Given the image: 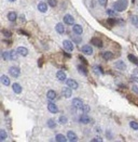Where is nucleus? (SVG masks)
<instances>
[{
  "mask_svg": "<svg viewBox=\"0 0 138 142\" xmlns=\"http://www.w3.org/2000/svg\"><path fill=\"white\" fill-rule=\"evenodd\" d=\"M63 46H64V48L69 52H71L72 50H73V45H72V42L70 40H64Z\"/></svg>",
  "mask_w": 138,
  "mask_h": 142,
  "instance_id": "nucleus-4",
  "label": "nucleus"
},
{
  "mask_svg": "<svg viewBox=\"0 0 138 142\" xmlns=\"http://www.w3.org/2000/svg\"><path fill=\"white\" fill-rule=\"evenodd\" d=\"M82 52H83L84 54H87V55H91L92 53H93V49H92L91 46H88V45H85L82 47Z\"/></svg>",
  "mask_w": 138,
  "mask_h": 142,
  "instance_id": "nucleus-6",
  "label": "nucleus"
},
{
  "mask_svg": "<svg viewBox=\"0 0 138 142\" xmlns=\"http://www.w3.org/2000/svg\"><path fill=\"white\" fill-rule=\"evenodd\" d=\"M16 18H17V15H16L15 12H10L8 14V19H9V21H11V22H14Z\"/></svg>",
  "mask_w": 138,
  "mask_h": 142,
  "instance_id": "nucleus-24",
  "label": "nucleus"
},
{
  "mask_svg": "<svg viewBox=\"0 0 138 142\" xmlns=\"http://www.w3.org/2000/svg\"><path fill=\"white\" fill-rule=\"evenodd\" d=\"M47 95H48V99L49 100H55L57 97H56V92H55L54 90H49L48 91V93H47Z\"/></svg>",
  "mask_w": 138,
  "mask_h": 142,
  "instance_id": "nucleus-14",
  "label": "nucleus"
},
{
  "mask_svg": "<svg viewBox=\"0 0 138 142\" xmlns=\"http://www.w3.org/2000/svg\"><path fill=\"white\" fill-rule=\"evenodd\" d=\"M130 126L132 127L134 130H138V123H136V121H131Z\"/></svg>",
  "mask_w": 138,
  "mask_h": 142,
  "instance_id": "nucleus-30",
  "label": "nucleus"
},
{
  "mask_svg": "<svg viewBox=\"0 0 138 142\" xmlns=\"http://www.w3.org/2000/svg\"><path fill=\"white\" fill-rule=\"evenodd\" d=\"M62 93H63V95L65 98H70L72 95V91H71V88L69 87H64L63 90H62Z\"/></svg>",
  "mask_w": 138,
  "mask_h": 142,
  "instance_id": "nucleus-5",
  "label": "nucleus"
},
{
  "mask_svg": "<svg viewBox=\"0 0 138 142\" xmlns=\"http://www.w3.org/2000/svg\"><path fill=\"white\" fill-rule=\"evenodd\" d=\"M2 33H3V34H4V36H5V37H10V36H11V33H10V32H8V31H5V29H3V31H2Z\"/></svg>",
  "mask_w": 138,
  "mask_h": 142,
  "instance_id": "nucleus-38",
  "label": "nucleus"
},
{
  "mask_svg": "<svg viewBox=\"0 0 138 142\" xmlns=\"http://www.w3.org/2000/svg\"><path fill=\"white\" fill-rule=\"evenodd\" d=\"M72 104H73L74 107L80 108V110H82V107H83V105H84L81 99H78V98H75V99H73V100H72Z\"/></svg>",
  "mask_w": 138,
  "mask_h": 142,
  "instance_id": "nucleus-3",
  "label": "nucleus"
},
{
  "mask_svg": "<svg viewBox=\"0 0 138 142\" xmlns=\"http://www.w3.org/2000/svg\"><path fill=\"white\" fill-rule=\"evenodd\" d=\"M116 67H118L119 70H122V71H124L126 68V65H125V63L124 62H122V61H119V62H117L116 63Z\"/></svg>",
  "mask_w": 138,
  "mask_h": 142,
  "instance_id": "nucleus-22",
  "label": "nucleus"
},
{
  "mask_svg": "<svg viewBox=\"0 0 138 142\" xmlns=\"http://www.w3.org/2000/svg\"><path fill=\"white\" fill-rule=\"evenodd\" d=\"M107 13H108V15L109 16H111V18H117V12L116 11H113V10H108L107 11Z\"/></svg>",
  "mask_w": 138,
  "mask_h": 142,
  "instance_id": "nucleus-31",
  "label": "nucleus"
},
{
  "mask_svg": "<svg viewBox=\"0 0 138 142\" xmlns=\"http://www.w3.org/2000/svg\"><path fill=\"white\" fill-rule=\"evenodd\" d=\"M92 44L94 46H96V47H98V48L103 47V41H101L99 38H93L92 39Z\"/></svg>",
  "mask_w": 138,
  "mask_h": 142,
  "instance_id": "nucleus-15",
  "label": "nucleus"
},
{
  "mask_svg": "<svg viewBox=\"0 0 138 142\" xmlns=\"http://www.w3.org/2000/svg\"><path fill=\"white\" fill-rule=\"evenodd\" d=\"M6 139V132H5V130H0V140L1 141H4Z\"/></svg>",
  "mask_w": 138,
  "mask_h": 142,
  "instance_id": "nucleus-29",
  "label": "nucleus"
},
{
  "mask_svg": "<svg viewBox=\"0 0 138 142\" xmlns=\"http://www.w3.org/2000/svg\"><path fill=\"white\" fill-rule=\"evenodd\" d=\"M9 73H10V75H11L12 77H17V76H19V74H21V71H19L18 67L12 66V67L9 68Z\"/></svg>",
  "mask_w": 138,
  "mask_h": 142,
  "instance_id": "nucleus-2",
  "label": "nucleus"
},
{
  "mask_svg": "<svg viewBox=\"0 0 138 142\" xmlns=\"http://www.w3.org/2000/svg\"><path fill=\"white\" fill-rule=\"evenodd\" d=\"M103 57H104V59L106 61H109V60H111V59L113 58V54H112V52L107 51V52H104V53H103Z\"/></svg>",
  "mask_w": 138,
  "mask_h": 142,
  "instance_id": "nucleus-21",
  "label": "nucleus"
},
{
  "mask_svg": "<svg viewBox=\"0 0 138 142\" xmlns=\"http://www.w3.org/2000/svg\"><path fill=\"white\" fill-rule=\"evenodd\" d=\"M0 80H1V82L4 86H9L10 85V79L8 76H5V75H2L1 77H0Z\"/></svg>",
  "mask_w": 138,
  "mask_h": 142,
  "instance_id": "nucleus-20",
  "label": "nucleus"
},
{
  "mask_svg": "<svg viewBox=\"0 0 138 142\" xmlns=\"http://www.w3.org/2000/svg\"><path fill=\"white\" fill-rule=\"evenodd\" d=\"M73 32H74V34H77V35H81L82 33H83V28H82L81 25L75 24V25H73Z\"/></svg>",
  "mask_w": 138,
  "mask_h": 142,
  "instance_id": "nucleus-13",
  "label": "nucleus"
},
{
  "mask_svg": "<svg viewBox=\"0 0 138 142\" xmlns=\"http://www.w3.org/2000/svg\"><path fill=\"white\" fill-rule=\"evenodd\" d=\"M127 58H129V60L131 62H133L134 64H137L138 65V59L135 57V55H133V54H129L127 55Z\"/></svg>",
  "mask_w": 138,
  "mask_h": 142,
  "instance_id": "nucleus-27",
  "label": "nucleus"
},
{
  "mask_svg": "<svg viewBox=\"0 0 138 142\" xmlns=\"http://www.w3.org/2000/svg\"><path fill=\"white\" fill-rule=\"evenodd\" d=\"M80 121L82 124H88L91 121V118L86 116V114H84V115H81L80 116Z\"/></svg>",
  "mask_w": 138,
  "mask_h": 142,
  "instance_id": "nucleus-17",
  "label": "nucleus"
},
{
  "mask_svg": "<svg viewBox=\"0 0 138 142\" xmlns=\"http://www.w3.org/2000/svg\"><path fill=\"white\" fill-rule=\"evenodd\" d=\"M98 2H99V3H100L101 6H104V5H106L107 0H98Z\"/></svg>",
  "mask_w": 138,
  "mask_h": 142,
  "instance_id": "nucleus-40",
  "label": "nucleus"
},
{
  "mask_svg": "<svg viewBox=\"0 0 138 142\" xmlns=\"http://www.w3.org/2000/svg\"><path fill=\"white\" fill-rule=\"evenodd\" d=\"M38 9H39V11L40 12H47V10H48V5L45 2H40L38 5Z\"/></svg>",
  "mask_w": 138,
  "mask_h": 142,
  "instance_id": "nucleus-16",
  "label": "nucleus"
},
{
  "mask_svg": "<svg viewBox=\"0 0 138 142\" xmlns=\"http://www.w3.org/2000/svg\"><path fill=\"white\" fill-rule=\"evenodd\" d=\"M64 22L66 23L67 25H72L74 23V19L72 18L71 15L67 14V15H65V18H64Z\"/></svg>",
  "mask_w": 138,
  "mask_h": 142,
  "instance_id": "nucleus-9",
  "label": "nucleus"
},
{
  "mask_svg": "<svg viewBox=\"0 0 138 142\" xmlns=\"http://www.w3.org/2000/svg\"><path fill=\"white\" fill-rule=\"evenodd\" d=\"M55 29H56V32L58 33V34H64V32H65V27H64V25L62 24V23H58V24L56 25V27H55Z\"/></svg>",
  "mask_w": 138,
  "mask_h": 142,
  "instance_id": "nucleus-19",
  "label": "nucleus"
},
{
  "mask_svg": "<svg viewBox=\"0 0 138 142\" xmlns=\"http://www.w3.org/2000/svg\"><path fill=\"white\" fill-rule=\"evenodd\" d=\"M92 141H98V142H101V141H103V140H101L100 138H95V139H93V140H92Z\"/></svg>",
  "mask_w": 138,
  "mask_h": 142,
  "instance_id": "nucleus-42",
  "label": "nucleus"
},
{
  "mask_svg": "<svg viewBox=\"0 0 138 142\" xmlns=\"http://www.w3.org/2000/svg\"><path fill=\"white\" fill-rule=\"evenodd\" d=\"M78 71L80 72L81 74H83V75L87 74V70H86V67H85L84 65H78Z\"/></svg>",
  "mask_w": 138,
  "mask_h": 142,
  "instance_id": "nucleus-25",
  "label": "nucleus"
},
{
  "mask_svg": "<svg viewBox=\"0 0 138 142\" xmlns=\"http://www.w3.org/2000/svg\"><path fill=\"white\" fill-rule=\"evenodd\" d=\"M49 5L51 7H56L57 6V0H49Z\"/></svg>",
  "mask_w": 138,
  "mask_h": 142,
  "instance_id": "nucleus-35",
  "label": "nucleus"
},
{
  "mask_svg": "<svg viewBox=\"0 0 138 142\" xmlns=\"http://www.w3.org/2000/svg\"><path fill=\"white\" fill-rule=\"evenodd\" d=\"M17 51H14V50H12V51H10V60H12V61H14L17 59Z\"/></svg>",
  "mask_w": 138,
  "mask_h": 142,
  "instance_id": "nucleus-26",
  "label": "nucleus"
},
{
  "mask_svg": "<svg viewBox=\"0 0 138 142\" xmlns=\"http://www.w3.org/2000/svg\"><path fill=\"white\" fill-rule=\"evenodd\" d=\"M10 1H15V0H10Z\"/></svg>",
  "mask_w": 138,
  "mask_h": 142,
  "instance_id": "nucleus-43",
  "label": "nucleus"
},
{
  "mask_svg": "<svg viewBox=\"0 0 138 142\" xmlns=\"http://www.w3.org/2000/svg\"><path fill=\"white\" fill-rule=\"evenodd\" d=\"M56 77L58 80H61V81L66 80V74H65V72H63V71H58L56 73Z\"/></svg>",
  "mask_w": 138,
  "mask_h": 142,
  "instance_id": "nucleus-12",
  "label": "nucleus"
},
{
  "mask_svg": "<svg viewBox=\"0 0 138 142\" xmlns=\"http://www.w3.org/2000/svg\"><path fill=\"white\" fill-rule=\"evenodd\" d=\"M66 84L69 88H71V89H77L79 87V85H78V82L73 80V79H68V80H66Z\"/></svg>",
  "mask_w": 138,
  "mask_h": 142,
  "instance_id": "nucleus-7",
  "label": "nucleus"
},
{
  "mask_svg": "<svg viewBox=\"0 0 138 142\" xmlns=\"http://www.w3.org/2000/svg\"><path fill=\"white\" fill-rule=\"evenodd\" d=\"M60 123H61V124H66V123H67V117L61 116V117H60Z\"/></svg>",
  "mask_w": 138,
  "mask_h": 142,
  "instance_id": "nucleus-36",
  "label": "nucleus"
},
{
  "mask_svg": "<svg viewBox=\"0 0 138 142\" xmlns=\"http://www.w3.org/2000/svg\"><path fill=\"white\" fill-rule=\"evenodd\" d=\"M101 68L99 67V66H96V67H94V72H97V73H99V74H103V71H100Z\"/></svg>",
  "mask_w": 138,
  "mask_h": 142,
  "instance_id": "nucleus-37",
  "label": "nucleus"
},
{
  "mask_svg": "<svg viewBox=\"0 0 138 142\" xmlns=\"http://www.w3.org/2000/svg\"><path fill=\"white\" fill-rule=\"evenodd\" d=\"M133 90H134V92H136V93L138 94V87L137 86H133Z\"/></svg>",
  "mask_w": 138,
  "mask_h": 142,
  "instance_id": "nucleus-41",
  "label": "nucleus"
},
{
  "mask_svg": "<svg viewBox=\"0 0 138 142\" xmlns=\"http://www.w3.org/2000/svg\"><path fill=\"white\" fill-rule=\"evenodd\" d=\"M126 7H127V1L126 0H119V1H117L113 5V9L118 12H122L126 9Z\"/></svg>",
  "mask_w": 138,
  "mask_h": 142,
  "instance_id": "nucleus-1",
  "label": "nucleus"
},
{
  "mask_svg": "<svg viewBox=\"0 0 138 142\" xmlns=\"http://www.w3.org/2000/svg\"><path fill=\"white\" fill-rule=\"evenodd\" d=\"M16 51H17V53L19 55H22V57H26V55L28 54V50L26 48H24V47H18Z\"/></svg>",
  "mask_w": 138,
  "mask_h": 142,
  "instance_id": "nucleus-11",
  "label": "nucleus"
},
{
  "mask_svg": "<svg viewBox=\"0 0 138 142\" xmlns=\"http://www.w3.org/2000/svg\"><path fill=\"white\" fill-rule=\"evenodd\" d=\"M71 37H72V39L74 40V42H77V44H79V42H81V37H79V36H77V34H75V35H72Z\"/></svg>",
  "mask_w": 138,
  "mask_h": 142,
  "instance_id": "nucleus-33",
  "label": "nucleus"
},
{
  "mask_svg": "<svg viewBox=\"0 0 138 142\" xmlns=\"http://www.w3.org/2000/svg\"><path fill=\"white\" fill-rule=\"evenodd\" d=\"M2 58L4 60H10V52H2Z\"/></svg>",
  "mask_w": 138,
  "mask_h": 142,
  "instance_id": "nucleus-34",
  "label": "nucleus"
},
{
  "mask_svg": "<svg viewBox=\"0 0 138 142\" xmlns=\"http://www.w3.org/2000/svg\"><path fill=\"white\" fill-rule=\"evenodd\" d=\"M48 126L50 128H54L55 126H56V124H55V120L54 119H50L48 121Z\"/></svg>",
  "mask_w": 138,
  "mask_h": 142,
  "instance_id": "nucleus-32",
  "label": "nucleus"
},
{
  "mask_svg": "<svg viewBox=\"0 0 138 142\" xmlns=\"http://www.w3.org/2000/svg\"><path fill=\"white\" fill-rule=\"evenodd\" d=\"M131 22H132V24H134L136 27H138V16L133 15L132 18H131Z\"/></svg>",
  "mask_w": 138,
  "mask_h": 142,
  "instance_id": "nucleus-28",
  "label": "nucleus"
},
{
  "mask_svg": "<svg viewBox=\"0 0 138 142\" xmlns=\"http://www.w3.org/2000/svg\"><path fill=\"white\" fill-rule=\"evenodd\" d=\"M67 138H68V140L69 141H77L78 140V137H77V134H75L73 131H68V133H67Z\"/></svg>",
  "mask_w": 138,
  "mask_h": 142,
  "instance_id": "nucleus-10",
  "label": "nucleus"
},
{
  "mask_svg": "<svg viewBox=\"0 0 138 142\" xmlns=\"http://www.w3.org/2000/svg\"><path fill=\"white\" fill-rule=\"evenodd\" d=\"M55 140H56L57 142H66V141H67L66 137L63 136V134H56V137H55Z\"/></svg>",
  "mask_w": 138,
  "mask_h": 142,
  "instance_id": "nucleus-23",
  "label": "nucleus"
},
{
  "mask_svg": "<svg viewBox=\"0 0 138 142\" xmlns=\"http://www.w3.org/2000/svg\"><path fill=\"white\" fill-rule=\"evenodd\" d=\"M82 110H83L84 113H87V112L90 111V107H88L87 105H83V107H82Z\"/></svg>",
  "mask_w": 138,
  "mask_h": 142,
  "instance_id": "nucleus-39",
  "label": "nucleus"
},
{
  "mask_svg": "<svg viewBox=\"0 0 138 142\" xmlns=\"http://www.w3.org/2000/svg\"><path fill=\"white\" fill-rule=\"evenodd\" d=\"M48 110L50 111L52 114H56L57 112H58V108H57V106H56V104L52 103V102L48 104Z\"/></svg>",
  "mask_w": 138,
  "mask_h": 142,
  "instance_id": "nucleus-8",
  "label": "nucleus"
},
{
  "mask_svg": "<svg viewBox=\"0 0 138 142\" xmlns=\"http://www.w3.org/2000/svg\"><path fill=\"white\" fill-rule=\"evenodd\" d=\"M12 88H13V91L15 92V93H21L22 92V87H21V85L19 84H13V86H12Z\"/></svg>",
  "mask_w": 138,
  "mask_h": 142,
  "instance_id": "nucleus-18",
  "label": "nucleus"
}]
</instances>
